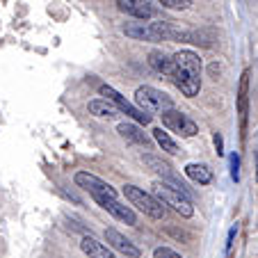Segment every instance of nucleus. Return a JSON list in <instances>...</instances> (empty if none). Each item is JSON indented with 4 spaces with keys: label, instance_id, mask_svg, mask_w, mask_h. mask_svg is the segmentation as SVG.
I'll return each mask as SVG.
<instances>
[{
    "label": "nucleus",
    "instance_id": "obj_9",
    "mask_svg": "<svg viewBox=\"0 0 258 258\" xmlns=\"http://www.w3.org/2000/svg\"><path fill=\"white\" fill-rule=\"evenodd\" d=\"M117 5L121 12H126V14L135 16V19H140V21H146L153 16V10L146 0H117Z\"/></svg>",
    "mask_w": 258,
    "mask_h": 258
},
{
    "label": "nucleus",
    "instance_id": "obj_23",
    "mask_svg": "<svg viewBox=\"0 0 258 258\" xmlns=\"http://www.w3.org/2000/svg\"><path fill=\"white\" fill-rule=\"evenodd\" d=\"M215 144H217V151L222 153V137H219V135H215Z\"/></svg>",
    "mask_w": 258,
    "mask_h": 258
},
{
    "label": "nucleus",
    "instance_id": "obj_5",
    "mask_svg": "<svg viewBox=\"0 0 258 258\" xmlns=\"http://www.w3.org/2000/svg\"><path fill=\"white\" fill-rule=\"evenodd\" d=\"M73 180H76V185H78V187L87 190L89 195L94 197V201H96V204H101V201H105V199H117V190H114L110 183L101 180L98 176H94V174H87V171H78Z\"/></svg>",
    "mask_w": 258,
    "mask_h": 258
},
{
    "label": "nucleus",
    "instance_id": "obj_8",
    "mask_svg": "<svg viewBox=\"0 0 258 258\" xmlns=\"http://www.w3.org/2000/svg\"><path fill=\"white\" fill-rule=\"evenodd\" d=\"M105 240H107V244L112 249H117V251L126 253V256H131V258H140V249H137L126 235L119 233L117 229H105Z\"/></svg>",
    "mask_w": 258,
    "mask_h": 258
},
{
    "label": "nucleus",
    "instance_id": "obj_1",
    "mask_svg": "<svg viewBox=\"0 0 258 258\" xmlns=\"http://www.w3.org/2000/svg\"><path fill=\"white\" fill-rule=\"evenodd\" d=\"M174 85L185 94V96H197L201 89V59L192 50H178L171 55V71H169Z\"/></svg>",
    "mask_w": 258,
    "mask_h": 258
},
{
    "label": "nucleus",
    "instance_id": "obj_12",
    "mask_svg": "<svg viewBox=\"0 0 258 258\" xmlns=\"http://www.w3.org/2000/svg\"><path fill=\"white\" fill-rule=\"evenodd\" d=\"M117 131H119V135H121L123 140L133 142V144H142V146H149V144H151V142H149V137H146L144 133H142L140 128L135 126V123H119Z\"/></svg>",
    "mask_w": 258,
    "mask_h": 258
},
{
    "label": "nucleus",
    "instance_id": "obj_15",
    "mask_svg": "<svg viewBox=\"0 0 258 258\" xmlns=\"http://www.w3.org/2000/svg\"><path fill=\"white\" fill-rule=\"evenodd\" d=\"M149 64H151V69H156V71H160V73H167V76H169V71H171V57L165 55L162 50L149 53Z\"/></svg>",
    "mask_w": 258,
    "mask_h": 258
},
{
    "label": "nucleus",
    "instance_id": "obj_7",
    "mask_svg": "<svg viewBox=\"0 0 258 258\" xmlns=\"http://www.w3.org/2000/svg\"><path fill=\"white\" fill-rule=\"evenodd\" d=\"M101 94L110 98V103H112L114 107H119L121 112H126L128 117H133L135 121H140V123H149V121H151V114H146V112H142V110H137L135 105H131V103H128L126 98L117 92V89L110 87V85H101Z\"/></svg>",
    "mask_w": 258,
    "mask_h": 258
},
{
    "label": "nucleus",
    "instance_id": "obj_11",
    "mask_svg": "<svg viewBox=\"0 0 258 258\" xmlns=\"http://www.w3.org/2000/svg\"><path fill=\"white\" fill-rule=\"evenodd\" d=\"M80 249H83L89 258H117L112 251H110V249L105 247V244H101L98 240L89 238V235L80 240Z\"/></svg>",
    "mask_w": 258,
    "mask_h": 258
},
{
    "label": "nucleus",
    "instance_id": "obj_16",
    "mask_svg": "<svg viewBox=\"0 0 258 258\" xmlns=\"http://www.w3.org/2000/svg\"><path fill=\"white\" fill-rule=\"evenodd\" d=\"M87 107H89V112H92L94 117H114V112H117V107H114L110 101H103V98L89 101Z\"/></svg>",
    "mask_w": 258,
    "mask_h": 258
},
{
    "label": "nucleus",
    "instance_id": "obj_13",
    "mask_svg": "<svg viewBox=\"0 0 258 258\" xmlns=\"http://www.w3.org/2000/svg\"><path fill=\"white\" fill-rule=\"evenodd\" d=\"M123 32L133 39H142V41H156L153 39V30H151V23H128L123 25Z\"/></svg>",
    "mask_w": 258,
    "mask_h": 258
},
{
    "label": "nucleus",
    "instance_id": "obj_21",
    "mask_svg": "<svg viewBox=\"0 0 258 258\" xmlns=\"http://www.w3.org/2000/svg\"><path fill=\"white\" fill-rule=\"evenodd\" d=\"M238 167H240V158L233 153V156H231V176H233V180L240 178V169H238Z\"/></svg>",
    "mask_w": 258,
    "mask_h": 258
},
{
    "label": "nucleus",
    "instance_id": "obj_22",
    "mask_svg": "<svg viewBox=\"0 0 258 258\" xmlns=\"http://www.w3.org/2000/svg\"><path fill=\"white\" fill-rule=\"evenodd\" d=\"M235 233H238V224H235V226H231V231H229V238H226V251H231V247H233Z\"/></svg>",
    "mask_w": 258,
    "mask_h": 258
},
{
    "label": "nucleus",
    "instance_id": "obj_19",
    "mask_svg": "<svg viewBox=\"0 0 258 258\" xmlns=\"http://www.w3.org/2000/svg\"><path fill=\"white\" fill-rule=\"evenodd\" d=\"M160 5L167 10H187L192 5V0H160Z\"/></svg>",
    "mask_w": 258,
    "mask_h": 258
},
{
    "label": "nucleus",
    "instance_id": "obj_18",
    "mask_svg": "<svg viewBox=\"0 0 258 258\" xmlns=\"http://www.w3.org/2000/svg\"><path fill=\"white\" fill-rule=\"evenodd\" d=\"M247 78L249 73L244 71L242 85H240V119H242V126H244V114H247Z\"/></svg>",
    "mask_w": 258,
    "mask_h": 258
},
{
    "label": "nucleus",
    "instance_id": "obj_17",
    "mask_svg": "<svg viewBox=\"0 0 258 258\" xmlns=\"http://www.w3.org/2000/svg\"><path fill=\"white\" fill-rule=\"evenodd\" d=\"M153 137H156V142L162 146V151H167V153H178V144H176L174 140H171L169 135H167L162 128H156L153 131Z\"/></svg>",
    "mask_w": 258,
    "mask_h": 258
},
{
    "label": "nucleus",
    "instance_id": "obj_2",
    "mask_svg": "<svg viewBox=\"0 0 258 258\" xmlns=\"http://www.w3.org/2000/svg\"><path fill=\"white\" fill-rule=\"evenodd\" d=\"M153 195H156V199L160 201L162 206H171V208H174L176 213H180L183 217H192V215H195L192 201L187 199L178 187L167 185V183H160V180H158V183H153Z\"/></svg>",
    "mask_w": 258,
    "mask_h": 258
},
{
    "label": "nucleus",
    "instance_id": "obj_4",
    "mask_svg": "<svg viewBox=\"0 0 258 258\" xmlns=\"http://www.w3.org/2000/svg\"><path fill=\"white\" fill-rule=\"evenodd\" d=\"M123 195H126V199L131 201L133 206H137V208H140L144 215H149V217H153V219L165 217V206H162L153 195H149V192L140 190V187H135V185H126L123 187Z\"/></svg>",
    "mask_w": 258,
    "mask_h": 258
},
{
    "label": "nucleus",
    "instance_id": "obj_20",
    "mask_svg": "<svg viewBox=\"0 0 258 258\" xmlns=\"http://www.w3.org/2000/svg\"><path fill=\"white\" fill-rule=\"evenodd\" d=\"M153 258H183V256L176 253L174 249H169V247H158L156 251H153Z\"/></svg>",
    "mask_w": 258,
    "mask_h": 258
},
{
    "label": "nucleus",
    "instance_id": "obj_24",
    "mask_svg": "<svg viewBox=\"0 0 258 258\" xmlns=\"http://www.w3.org/2000/svg\"><path fill=\"white\" fill-rule=\"evenodd\" d=\"M256 180H258V153H256Z\"/></svg>",
    "mask_w": 258,
    "mask_h": 258
},
{
    "label": "nucleus",
    "instance_id": "obj_3",
    "mask_svg": "<svg viewBox=\"0 0 258 258\" xmlns=\"http://www.w3.org/2000/svg\"><path fill=\"white\" fill-rule=\"evenodd\" d=\"M135 103L137 110L151 114V112H165V110H171L174 107V101H171L167 94L158 92L153 87H140L135 92Z\"/></svg>",
    "mask_w": 258,
    "mask_h": 258
},
{
    "label": "nucleus",
    "instance_id": "obj_10",
    "mask_svg": "<svg viewBox=\"0 0 258 258\" xmlns=\"http://www.w3.org/2000/svg\"><path fill=\"white\" fill-rule=\"evenodd\" d=\"M101 206L103 210H107V213L112 215V217H117V219H121V222H126V224H135L137 222V217H135V213H133L128 206H123V204H119V199H105V201H101Z\"/></svg>",
    "mask_w": 258,
    "mask_h": 258
},
{
    "label": "nucleus",
    "instance_id": "obj_14",
    "mask_svg": "<svg viewBox=\"0 0 258 258\" xmlns=\"http://www.w3.org/2000/svg\"><path fill=\"white\" fill-rule=\"evenodd\" d=\"M185 174L190 176L195 183H199V185H208L210 180H213V171L206 165H197V162H190V165L185 167Z\"/></svg>",
    "mask_w": 258,
    "mask_h": 258
},
{
    "label": "nucleus",
    "instance_id": "obj_6",
    "mask_svg": "<svg viewBox=\"0 0 258 258\" xmlns=\"http://www.w3.org/2000/svg\"><path fill=\"white\" fill-rule=\"evenodd\" d=\"M160 117H162V123H165L169 131L178 133V135H183V137H195L197 133H199L197 123L192 121V119H187L183 112L174 110V107H171V110H165Z\"/></svg>",
    "mask_w": 258,
    "mask_h": 258
}]
</instances>
